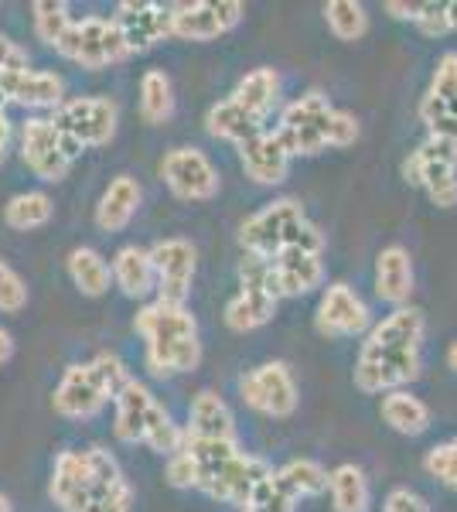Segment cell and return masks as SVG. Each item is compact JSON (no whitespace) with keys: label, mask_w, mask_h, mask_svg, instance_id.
<instances>
[{"label":"cell","mask_w":457,"mask_h":512,"mask_svg":"<svg viewBox=\"0 0 457 512\" xmlns=\"http://www.w3.org/2000/svg\"><path fill=\"white\" fill-rule=\"evenodd\" d=\"M31 14H35V35L48 48H55L65 31L72 28V7L65 0H38V4H31Z\"/></svg>","instance_id":"38"},{"label":"cell","mask_w":457,"mask_h":512,"mask_svg":"<svg viewBox=\"0 0 457 512\" xmlns=\"http://www.w3.org/2000/svg\"><path fill=\"white\" fill-rule=\"evenodd\" d=\"M137 335L147 342V369L157 379L195 373L202 362V342H198V321L188 308L151 301L134 318Z\"/></svg>","instance_id":"3"},{"label":"cell","mask_w":457,"mask_h":512,"mask_svg":"<svg viewBox=\"0 0 457 512\" xmlns=\"http://www.w3.org/2000/svg\"><path fill=\"white\" fill-rule=\"evenodd\" d=\"M65 270H69V280L79 287V294L86 297H103L113 287V270L110 260L103 253L93 250V246H76L65 260Z\"/></svg>","instance_id":"32"},{"label":"cell","mask_w":457,"mask_h":512,"mask_svg":"<svg viewBox=\"0 0 457 512\" xmlns=\"http://www.w3.org/2000/svg\"><path fill=\"white\" fill-rule=\"evenodd\" d=\"M328 492L335 512H369L372 492H369V478H365L359 465H338L328 475Z\"/></svg>","instance_id":"34"},{"label":"cell","mask_w":457,"mask_h":512,"mask_svg":"<svg viewBox=\"0 0 457 512\" xmlns=\"http://www.w3.org/2000/svg\"><path fill=\"white\" fill-rule=\"evenodd\" d=\"M110 270H113V287H120V294L130 297V301H144V297L157 294L154 260L151 250H144V246L137 243L120 246L110 260Z\"/></svg>","instance_id":"23"},{"label":"cell","mask_w":457,"mask_h":512,"mask_svg":"<svg viewBox=\"0 0 457 512\" xmlns=\"http://www.w3.org/2000/svg\"><path fill=\"white\" fill-rule=\"evenodd\" d=\"M290 161L294 158L273 130H263L253 140L239 144V164H243L246 178H253L256 185H284L290 175Z\"/></svg>","instance_id":"21"},{"label":"cell","mask_w":457,"mask_h":512,"mask_svg":"<svg viewBox=\"0 0 457 512\" xmlns=\"http://www.w3.org/2000/svg\"><path fill=\"white\" fill-rule=\"evenodd\" d=\"M423 335H427V318L420 308H396L379 325L369 328L365 342L382 345V349H420Z\"/></svg>","instance_id":"29"},{"label":"cell","mask_w":457,"mask_h":512,"mask_svg":"<svg viewBox=\"0 0 457 512\" xmlns=\"http://www.w3.org/2000/svg\"><path fill=\"white\" fill-rule=\"evenodd\" d=\"M11 137H14V127L7 120V113L0 110V164L7 161V147H11Z\"/></svg>","instance_id":"45"},{"label":"cell","mask_w":457,"mask_h":512,"mask_svg":"<svg viewBox=\"0 0 457 512\" xmlns=\"http://www.w3.org/2000/svg\"><path fill=\"white\" fill-rule=\"evenodd\" d=\"M280 291L273 280L270 260L260 256H243L239 263V291L226 304V325L232 332H256L277 315Z\"/></svg>","instance_id":"8"},{"label":"cell","mask_w":457,"mask_h":512,"mask_svg":"<svg viewBox=\"0 0 457 512\" xmlns=\"http://www.w3.org/2000/svg\"><path fill=\"white\" fill-rule=\"evenodd\" d=\"M423 468H427L430 478H437L447 489H457V441H444L434 444L423 458Z\"/></svg>","instance_id":"40"},{"label":"cell","mask_w":457,"mask_h":512,"mask_svg":"<svg viewBox=\"0 0 457 512\" xmlns=\"http://www.w3.org/2000/svg\"><path fill=\"white\" fill-rule=\"evenodd\" d=\"M277 475H280V482L294 492V499L301 502V499H318V495L328 492L331 472L314 458H294V461H287L284 468H277Z\"/></svg>","instance_id":"36"},{"label":"cell","mask_w":457,"mask_h":512,"mask_svg":"<svg viewBox=\"0 0 457 512\" xmlns=\"http://www.w3.org/2000/svg\"><path fill=\"white\" fill-rule=\"evenodd\" d=\"M413 256L406 246H386L376 256V297L393 308H406L413 294Z\"/></svg>","instance_id":"25"},{"label":"cell","mask_w":457,"mask_h":512,"mask_svg":"<svg viewBox=\"0 0 457 512\" xmlns=\"http://www.w3.org/2000/svg\"><path fill=\"white\" fill-rule=\"evenodd\" d=\"M0 96L4 103H18L24 110H58L65 103V82L45 69H18L0 76Z\"/></svg>","instance_id":"20"},{"label":"cell","mask_w":457,"mask_h":512,"mask_svg":"<svg viewBox=\"0 0 457 512\" xmlns=\"http://www.w3.org/2000/svg\"><path fill=\"white\" fill-rule=\"evenodd\" d=\"M205 130L215 137V140H226V144H246V140H253L256 134H263V123L253 120L243 106H236V99H219V103L212 106L209 113H205Z\"/></svg>","instance_id":"30"},{"label":"cell","mask_w":457,"mask_h":512,"mask_svg":"<svg viewBox=\"0 0 457 512\" xmlns=\"http://www.w3.org/2000/svg\"><path fill=\"white\" fill-rule=\"evenodd\" d=\"M246 7L239 0H195L171 4V38L178 41H215L243 24Z\"/></svg>","instance_id":"14"},{"label":"cell","mask_w":457,"mask_h":512,"mask_svg":"<svg viewBox=\"0 0 457 512\" xmlns=\"http://www.w3.org/2000/svg\"><path fill=\"white\" fill-rule=\"evenodd\" d=\"M239 243L246 256L260 260H273L284 250L324 253V233L304 216V205L297 198H273L260 212H253L239 229Z\"/></svg>","instance_id":"5"},{"label":"cell","mask_w":457,"mask_h":512,"mask_svg":"<svg viewBox=\"0 0 457 512\" xmlns=\"http://www.w3.org/2000/svg\"><path fill=\"white\" fill-rule=\"evenodd\" d=\"M11 355H14V335L7 328H0V366L11 362Z\"/></svg>","instance_id":"46"},{"label":"cell","mask_w":457,"mask_h":512,"mask_svg":"<svg viewBox=\"0 0 457 512\" xmlns=\"http://www.w3.org/2000/svg\"><path fill=\"white\" fill-rule=\"evenodd\" d=\"M420 35L427 38H444L451 35V28H447V18H444V4H434V0H427L420 11V21H417Z\"/></svg>","instance_id":"41"},{"label":"cell","mask_w":457,"mask_h":512,"mask_svg":"<svg viewBox=\"0 0 457 512\" xmlns=\"http://www.w3.org/2000/svg\"><path fill=\"white\" fill-rule=\"evenodd\" d=\"M444 18H447V28L457 31V0H447L444 4Z\"/></svg>","instance_id":"47"},{"label":"cell","mask_w":457,"mask_h":512,"mask_svg":"<svg viewBox=\"0 0 457 512\" xmlns=\"http://www.w3.org/2000/svg\"><path fill=\"white\" fill-rule=\"evenodd\" d=\"M21 161L41 181H65L72 171V161L65 158L62 134L52 123V117H28L21 123Z\"/></svg>","instance_id":"17"},{"label":"cell","mask_w":457,"mask_h":512,"mask_svg":"<svg viewBox=\"0 0 457 512\" xmlns=\"http://www.w3.org/2000/svg\"><path fill=\"white\" fill-rule=\"evenodd\" d=\"M31 59H28V48L18 45L14 38L0 35V76L7 72H18V69H28Z\"/></svg>","instance_id":"42"},{"label":"cell","mask_w":457,"mask_h":512,"mask_svg":"<svg viewBox=\"0 0 457 512\" xmlns=\"http://www.w3.org/2000/svg\"><path fill=\"white\" fill-rule=\"evenodd\" d=\"M267 475H273V465L267 458L239 451V454H232V458L209 478V482H205L202 492L209 495V499H215V502H229V506L246 509L249 495H253V489Z\"/></svg>","instance_id":"19"},{"label":"cell","mask_w":457,"mask_h":512,"mask_svg":"<svg viewBox=\"0 0 457 512\" xmlns=\"http://www.w3.org/2000/svg\"><path fill=\"white\" fill-rule=\"evenodd\" d=\"M48 495L62 512H134V489L106 448H72L55 458Z\"/></svg>","instance_id":"1"},{"label":"cell","mask_w":457,"mask_h":512,"mask_svg":"<svg viewBox=\"0 0 457 512\" xmlns=\"http://www.w3.org/2000/svg\"><path fill=\"white\" fill-rule=\"evenodd\" d=\"M130 379L134 376L116 352H99L89 362H72L52 393V410L65 420H93Z\"/></svg>","instance_id":"4"},{"label":"cell","mask_w":457,"mask_h":512,"mask_svg":"<svg viewBox=\"0 0 457 512\" xmlns=\"http://www.w3.org/2000/svg\"><path fill=\"white\" fill-rule=\"evenodd\" d=\"M232 99H236V106H243L253 120H260L263 127H267V120L273 117V110L280 106V76L277 69H253L246 72L243 79L236 82V89H232Z\"/></svg>","instance_id":"28"},{"label":"cell","mask_w":457,"mask_h":512,"mask_svg":"<svg viewBox=\"0 0 457 512\" xmlns=\"http://www.w3.org/2000/svg\"><path fill=\"white\" fill-rule=\"evenodd\" d=\"M406 185L423 188L437 209L457 205V144L444 137H427L410 158L403 161Z\"/></svg>","instance_id":"9"},{"label":"cell","mask_w":457,"mask_h":512,"mask_svg":"<svg viewBox=\"0 0 457 512\" xmlns=\"http://www.w3.org/2000/svg\"><path fill=\"white\" fill-rule=\"evenodd\" d=\"M52 123L58 127V134H62L65 158L76 161L79 154L110 144L116 137L120 110L106 96H72L55 110Z\"/></svg>","instance_id":"7"},{"label":"cell","mask_w":457,"mask_h":512,"mask_svg":"<svg viewBox=\"0 0 457 512\" xmlns=\"http://www.w3.org/2000/svg\"><path fill=\"white\" fill-rule=\"evenodd\" d=\"M447 366L457 373V342H451V349H447Z\"/></svg>","instance_id":"48"},{"label":"cell","mask_w":457,"mask_h":512,"mask_svg":"<svg viewBox=\"0 0 457 512\" xmlns=\"http://www.w3.org/2000/svg\"><path fill=\"white\" fill-rule=\"evenodd\" d=\"M239 512H260V509H239Z\"/></svg>","instance_id":"50"},{"label":"cell","mask_w":457,"mask_h":512,"mask_svg":"<svg viewBox=\"0 0 457 512\" xmlns=\"http://www.w3.org/2000/svg\"><path fill=\"white\" fill-rule=\"evenodd\" d=\"M113 434L123 444H147L151 451L164 454H178L185 448V427H178L171 420L168 410L157 403V396L147 390L140 379H130L120 393L113 396Z\"/></svg>","instance_id":"6"},{"label":"cell","mask_w":457,"mask_h":512,"mask_svg":"<svg viewBox=\"0 0 457 512\" xmlns=\"http://www.w3.org/2000/svg\"><path fill=\"white\" fill-rule=\"evenodd\" d=\"M157 171L178 202H212L222 188L219 168L198 147H171Z\"/></svg>","instance_id":"13"},{"label":"cell","mask_w":457,"mask_h":512,"mask_svg":"<svg viewBox=\"0 0 457 512\" xmlns=\"http://www.w3.org/2000/svg\"><path fill=\"white\" fill-rule=\"evenodd\" d=\"M314 328L324 338H362L372 328V311L348 284H328L314 311Z\"/></svg>","instance_id":"15"},{"label":"cell","mask_w":457,"mask_h":512,"mask_svg":"<svg viewBox=\"0 0 457 512\" xmlns=\"http://www.w3.org/2000/svg\"><path fill=\"white\" fill-rule=\"evenodd\" d=\"M382 11H386L389 18H396V21H413V24H417L423 4H406V0H386V4H382Z\"/></svg>","instance_id":"44"},{"label":"cell","mask_w":457,"mask_h":512,"mask_svg":"<svg viewBox=\"0 0 457 512\" xmlns=\"http://www.w3.org/2000/svg\"><path fill=\"white\" fill-rule=\"evenodd\" d=\"M28 308V284L7 260H0V315H21Z\"/></svg>","instance_id":"39"},{"label":"cell","mask_w":457,"mask_h":512,"mask_svg":"<svg viewBox=\"0 0 457 512\" xmlns=\"http://www.w3.org/2000/svg\"><path fill=\"white\" fill-rule=\"evenodd\" d=\"M0 512H14V506H11V499H7L4 492H0Z\"/></svg>","instance_id":"49"},{"label":"cell","mask_w":457,"mask_h":512,"mask_svg":"<svg viewBox=\"0 0 457 512\" xmlns=\"http://www.w3.org/2000/svg\"><path fill=\"white\" fill-rule=\"evenodd\" d=\"M280 297H301L324 284V260L311 250H284L270 260Z\"/></svg>","instance_id":"22"},{"label":"cell","mask_w":457,"mask_h":512,"mask_svg":"<svg viewBox=\"0 0 457 512\" xmlns=\"http://www.w3.org/2000/svg\"><path fill=\"white\" fill-rule=\"evenodd\" d=\"M113 24L120 28L130 55L151 52L154 45L171 38V7L151 4V0H123L116 4Z\"/></svg>","instance_id":"18"},{"label":"cell","mask_w":457,"mask_h":512,"mask_svg":"<svg viewBox=\"0 0 457 512\" xmlns=\"http://www.w3.org/2000/svg\"><path fill=\"white\" fill-rule=\"evenodd\" d=\"M423 359L420 349H382V345L362 342L359 362H355V390L362 393H393L406 383L420 379Z\"/></svg>","instance_id":"11"},{"label":"cell","mask_w":457,"mask_h":512,"mask_svg":"<svg viewBox=\"0 0 457 512\" xmlns=\"http://www.w3.org/2000/svg\"><path fill=\"white\" fill-rule=\"evenodd\" d=\"M382 512H430L427 502L410 489H393L382 502Z\"/></svg>","instance_id":"43"},{"label":"cell","mask_w":457,"mask_h":512,"mask_svg":"<svg viewBox=\"0 0 457 512\" xmlns=\"http://www.w3.org/2000/svg\"><path fill=\"white\" fill-rule=\"evenodd\" d=\"M140 198H144V188H140L137 178L116 175L96 202V226L103 229V233H123L137 216Z\"/></svg>","instance_id":"24"},{"label":"cell","mask_w":457,"mask_h":512,"mask_svg":"<svg viewBox=\"0 0 457 512\" xmlns=\"http://www.w3.org/2000/svg\"><path fill=\"white\" fill-rule=\"evenodd\" d=\"M324 24H328V31L338 41L352 45V41L365 38V31H369V14H365L359 0H328L324 4Z\"/></svg>","instance_id":"37"},{"label":"cell","mask_w":457,"mask_h":512,"mask_svg":"<svg viewBox=\"0 0 457 512\" xmlns=\"http://www.w3.org/2000/svg\"><path fill=\"white\" fill-rule=\"evenodd\" d=\"M55 216V202L45 192H21L4 205V226L14 233H35L45 229Z\"/></svg>","instance_id":"35"},{"label":"cell","mask_w":457,"mask_h":512,"mask_svg":"<svg viewBox=\"0 0 457 512\" xmlns=\"http://www.w3.org/2000/svg\"><path fill=\"white\" fill-rule=\"evenodd\" d=\"M0 110H4V96H0Z\"/></svg>","instance_id":"51"},{"label":"cell","mask_w":457,"mask_h":512,"mask_svg":"<svg viewBox=\"0 0 457 512\" xmlns=\"http://www.w3.org/2000/svg\"><path fill=\"white\" fill-rule=\"evenodd\" d=\"M151 260H154V274H157V301L185 308V301L191 294V280H195V267H198V250L188 239L171 236L151 246Z\"/></svg>","instance_id":"16"},{"label":"cell","mask_w":457,"mask_h":512,"mask_svg":"<svg viewBox=\"0 0 457 512\" xmlns=\"http://www.w3.org/2000/svg\"><path fill=\"white\" fill-rule=\"evenodd\" d=\"M417 113L427 127L444 117H457V52H444L437 59V69L430 76V89L423 93Z\"/></svg>","instance_id":"27"},{"label":"cell","mask_w":457,"mask_h":512,"mask_svg":"<svg viewBox=\"0 0 457 512\" xmlns=\"http://www.w3.org/2000/svg\"><path fill=\"white\" fill-rule=\"evenodd\" d=\"M280 144L287 147L290 158H311L321 151H342L359 140V120L348 110H335L328 96L311 89V93L297 96L280 110V120L273 127Z\"/></svg>","instance_id":"2"},{"label":"cell","mask_w":457,"mask_h":512,"mask_svg":"<svg viewBox=\"0 0 457 512\" xmlns=\"http://www.w3.org/2000/svg\"><path fill=\"white\" fill-rule=\"evenodd\" d=\"M55 52L62 55V59L76 62L82 69H93V72L130 59L120 28L113 24V18H103V14H89V18H82V21H72V28L62 35Z\"/></svg>","instance_id":"10"},{"label":"cell","mask_w":457,"mask_h":512,"mask_svg":"<svg viewBox=\"0 0 457 512\" xmlns=\"http://www.w3.org/2000/svg\"><path fill=\"white\" fill-rule=\"evenodd\" d=\"M174 117V86L164 69H147L140 76V120L147 127H161Z\"/></svg>","instance_id":"33"},{"label":"cell","mask_w":457,"mask_h":512,"mask_svg":"<svg viewBox=\"0 0 457 512\" xmlns=\"http://www.w3.org/2000/svg\"><path fill=\"white\" fill-rule=\"evenodd\" d=\"M239 393H243V403L249 410L273 420H287L294 417L297 403H301V390H297V379L290 373L287 362L273 359L263 362V366L249 369L239 383Z\"/></svg>","instance_id":"12"},{"label":"cell","mask_w":457,"mask_h":512,"mask_svg":"<svg viewBox=\"0 0 457 512\" xmlns=\"http://www.w3.org/2000/svg\"><path fill=\"white\" fill-rule=\"evenodd\" d=\"M382 424L393 427L396 434L406 437H420L430 427V407L413 396L410 390H393V393H382Z\"/></svg>","instance_id":"31"},{"label":"cell","mask_w":457,"mask_h":512,"mask_svg":"<svg viewBox=\"0 0 457 512\" xmlns=\"http://www.w3.org/2000/svg\"><path fill=\"white\" fill-rule=\"evenodd\" d=\"M188 437H209V441H236L239 444V427L232 417L229 403L222 400L215 390H202L188 407Z\"/></svg>","instance_id":"26"}]
</instances>
